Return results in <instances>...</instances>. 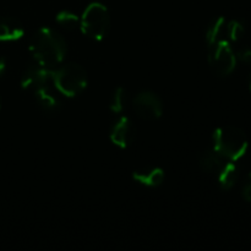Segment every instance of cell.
<instances>
[{"instance_id": "6da1fadb", "label": "cell", "mask_w": 251, "mask_h": 251, "mask_svg": "<svg viewBox=\"0 0 251 251\" xmlns=\"http://www.w3.org/2000/svg\"><path fill=\"white\" fill-rule=\"evenodd\" d=\"M29 51L37 64L44 68L55 69L65 59L68 44L58 31L42 27L32 37Z\"/></svg>"}, {"instance_id": "7a4b0ae2", "label": "cell", "mask_w": 251, "mask_h": 251, "mask_svg": "<svg viewBox=\"0 0 251 251\" xmlns=\"http://www.w3.org/2000/svg\"><path fill=\"white\" fill-rule=\"evenodd\" d=\"M212 140L213 149L227 161H239L249 146L245 132L233 125L217 127L213 132Z\"/></svg>"}, {"instance_id": "3957f363", "label": "cell", "mask_w": 251, "mask_h": 251, "mask_svg": "<svg viewBox=\"0 0 251 251\" xmlns=\"http://www.w3.org/2000/svg\"><path fill=\"white\" fill-rule=\"evenodd\" d=\"M51 83L60 95L69 98L76 97L87 87V73L76 63L60 64L51 71Z\"/></svg>"}, {"instance_id": "277c9868", "label": "cell", "mask_w": 251, "mask_h": 251, "mask_svg": "<svg viewBox=\"0 0 251 251\" xmlns=\"http://www.w3.org/2000/svg\"><path fill=\"white\" fill-rule=\"evenodd\" d=\"M80 28L93 41H103L110 29V14L108 7L100 1L86 6L80 17Z\"/></svg>"}, {"instance_id": "5b68a950", "label": "cell", "mask_w": 251, "mask_h": 251, "mask_svg": "<svg viewBox=\"0 0 251 251\" xmlns=\"http://www.w3.org/2000/svg\"><path fill=\"white\" fill-rule=\"evenodd\" d=\"M237 55L229 42L223 41L208 46V63L218 76L230 75L237 66Z\"/></svg>"}, {"instance_id": "8992f818", "label": "cell", "mask_w": 251, "mask_h": 251, "mask_svg": "<svg viewBox=\"0 0 251 251\" xmlns=\"http://www.w3.org/2000/svg\"><path fill=\"white\" fill-rule=\"evenodd\" d=\"M134 109L137 115L146 120L159 119L163 114V102L157 93L142 91L134 100Z\"/></svg>"}, {"instance_id": "52a82bcc", "label": "cell", "mask_w": 251, "mask_h": 251, "mask_svg": "<svg viewBox=\"0 0 251 251\" xmlns=\"http://www.w3.org/2000/svg\"><path fill=\"white\" fill-rule=\"evenodd\" d=\"M135 134H136V129H135L134 124H132L131 119L127 117H119L114 122L110 129V141L119 149H127L130 145L134 142Z\"/></svg>"}, {"instance_id": "ba28073f", "label": "cell", "mask_w": 251, "mask_h": 251, "mask_svg": "<svg viewBox=\"0 0 251 251\" xmlns=\"http://www.w3.org/2000/svg\"><path fill=\"white\" fill-rule=\"evenodd\" d=\"M51 71H53V69L44 68L37 63L34 65L28 66L22 74V88L36 91L37 88L49 85L51 82Z\"/></svg>"}, {"instance_id": "9c48e42d", "label": "cell", "mask_w": 251, "mask_h": 251, "mask_svg": "<svg viewBox=\"0 0 251 251\" xmlns=\"http://www.w3.org/2000/svg\"><path fill=\"white\" fill-rule=\"evenodd\" d=\"M132 178L141 185L147 188H157L162 185L164 181L166 174L164 171L159 167H147V168L139 169L132 173Z\"/></svg>"}, {"instance_id": "30bf717a", "label": "cell", "mask_w": 251, "mask_h": 251, "mask_svg": "<svg viewBox=\"0 0 251 251\" xmlns=\"http://www.w3.org/2000/svg\"><path fill=\"white\" fill-rule=\"evenodd\" d=\"M25 36L24 25L12 17L0 20V42H15Z\"/></svg>"}, {"instance_id": "8fae6325", "label": "cell", "mask_w": 251, "mask_h": 251, "mask_svg": "<svg viewBox=\"0 0 251 251\" xmlns=\"http://www.w3.org/2000/svg\"><path fill=\"white\" fill-rule=\"evenodd\" d=\"M33 92L34 95H36L37 102L39 103V105H41L46 112H56V110L60 108V98H59V96L51 90V87L49 85L37 88Z\"/></svg>"}, {"instance_id": "7c38bea8", "label": "cell", "mask_w": 251, "mask_h": 251, "mask_svg": "<svg viewBox=\"0 0 251 251\" xmlns=\"http://www.w3.org/2000/svg\"><path fill=\"white\" fill-rule=\"evenodd\" d=\"M239 179V168L235 162L227 161L217 173V180L223 190H230Z\"/></svg>"}, {"instance_id": "4fadbf2b", "label": "cell", "mask_w": 251, "mask_h": 251, "mask_svg": "<svg viewBox=\"0 0 251 251\" xmlns=\"http://www.w3.org/2000/svg\"><path fill=\"white\" fill-rule=\"evenodd\" d=\"M226 162H227V159L223 158L215 149L203 151L200 154V159H199V163H200L201 168L203 171L207 172V173L215 174H217L221 171V168H222Z\"/></svg>"}, {"instance_id": "5bb4252c", "label": "cell", "mask_w": 251, "mask_h": 251, "mask_svg": "<svg viewBox=\"0 0 251 251\" xmlns=\"http://www.w3.org/2000/svg\"><path fill=\"white\" fill-rule=\"evenodd\" d=\"M206 41H207L208 46L217 43V42H229L227 38V20L225 17H216L211 22L207 32H206Z\"/></svg>"}, {"instance_id": "9a60e30c", "label": "cell", "mask_w": 251, "mask_h": 251, "mask_svg": "<svg viewBox=\"0 0 251 251\" xmlns=\"http://www.w3.org/2000/svg\"><path fill=\"white\" fill-rule=\"evenodd\" d=\"M126 102H127V96H126V91H125V88L117 87L114 90V92H113L112 97H110L109 109L112 110L113 113H115V114H119V113H122L123 110L125 109V107H126Z\"/></svg>"}, {"instance_id": "2e32d148", "label": "cell", "mask_w": 251, "mask_h": 251, "mask_svg": "<svg viewBox=\"0 0 251 251\" xmlns=\"http://www.w3.org/2000/svg\"><path fill=\"white\" fill-rule=\"evenodd\" d=\"M56 22L60 25L61 27L66 29H75L76 27H80V17L77 16L74 12L68 11V10H64L60 11L55 17Z\"/></svg>"}, {"instance_id": "e0dca14e", "label": "cell", "mask_w": 251, "mask_h": 251, "mask_svg": "<svg viewBox=\"0 0 251 251\" xmlns=\"http://www.w3.org/2000/svg\"><path fill=\"white\" fill-rule=\"evenodd\" d=\"M245 28L243 24L238 20H230L227 21V38L229 42H237L244 34Z\"/></svg>"}, {"instance_id": "ac0fdd59", "label": "cell", "mask_w": 251, "mask_h": 251, "mask_svg": "<svg viewBox=\"0 0 251 251\" xmlns=\"http://www.w3.org/2000/svg\"><path fill=\"white\" fill-rule=\"evenodd\" d=\"M243 198L247 202H251V172L248 174L243 184Z\"/></svg>"}, {"instance_id": "d6986e66", "label": "cell", "mask_w": 251, "mask_h": 251, "mask_svg": "<svg viewBox=\"0 0 251 251\" xmlns=\"http://www.w3.org/2000/svg\"><path fill=\"white\" fill-rule=\"evenodd\" d=\"M235 55H237L238 60H240L242 63H245V64H250L251 65V49L250 48L240 49Z\"/></svg>"}, {"instance_id": "ffe728a7", "label": "cell", "mask_w": 251, "mask_h": 251, "mask_svg": "<svg viewBox=\"0 0 251 251\" xmlns=\"http://www.w3.org/2000/svg\"><path fill=\"white\" fill-rule=\"evenodd\" d=\"M6 71V60L4 58H0V76H2Z\"/></svg>"}, {"instance_id": "44dd1931", "label": "cell", "mask_w": 251, "mask_h": 251, "mask_svg": "<svg viewBox=\"0 0 251 251\" xmlns=\"http://www.w3.org/2000/svg\"><path fill=\"white\" fill-rule=\"evenodd\" d=\"M249 88H250V91H251V74H250V76H249Z\"/></svg>"}, {"instance_id": "7402d4cb", "label": "cell", "mask_w": 251, "mask_h": 251, "mask_svg": "<svg viewBox=\"0 0 251 251\" xmlns=\"http://www.w3.org/2000/svg\"><path fill=\"white\" fill-rule=\"evenodd\" d=\"M0 107H1V100H0Z\"/></svg>"}]
</instances>
